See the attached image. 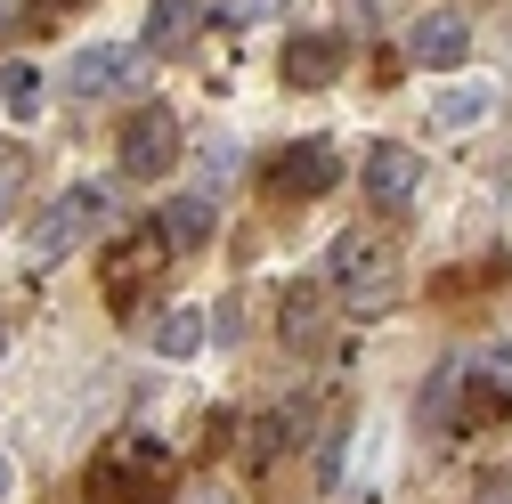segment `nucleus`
<instances>
[{
	"label": "nucleus",
	"instance_id": "nucleus-24",
	"mask_svg": "<svg viewBox=\"0 0 512 504\" xmlns=\"http://www.w3.org/2000/svg\"><path fill=\"white\" fill-rule=\"evenodd\" d=\"M66 9H82V0H33V17H66Z\"/></svg>",
	"mask_w": 512,
	"mask_h": 504
},
{
	"label": "nucleus",
	"instance_id": "nucleus-12",
	"mask_svg": "<svg viewBox=\"0 0 512 504\" xmlns=\"http://www.w3.org/2000/svg\"><path fill=\"white\" fill-rule=\"evenodd\" d=\"M196 33H204V9L196 0H155L147 9V57H171V49H196Z\"/></svg>",
	"mask_w": 512,
	"mask_h": 504
},
{
	"label": "nucleus",
	"instance_id": "nucleus-27",
	"mask_svg": "<svg viewBox=\"0 0 512 504\" xmlns=\"http://www.w3.org/2000/svg\"><path fill=\"white\" fill-rule=\"evenodd\" d=\"M0 350H9V334H0Z\"/></svg>",
	"mask_w": 512,
	"mask_h": 504
},
{
	"label": "nucleus",
	"instance_id": "nucleus-1",
	"mask_svg": "<svg viewBox=\"0 0 512 504\" xmlns=\"http://www.w3.org/2000/svg\"><path fill=\"white\" fill-rule=\"evenodd\" d=\"M171 472H179L171 448L122 431V439H106V456H98V472H90V496H98V504H171Z\"/></svg>",
	"mask_w": 512,
	"mask_h": 504
},
{
	"label": "nucleus",
	"instance_id": "nucleus-23",
	"mask_svg": "<svg viewBox=\"0 0 512 504\" xmlns=\"http://www.w3.org/2000/svg\"><path fill=\"white\" fill-rule=\"evenodd\" d=\"M25 9H33V0H0V33H9V25L25 17Z\"/></svg>",
	"mask_w": 512,
	"mask_h": 504
},
{
	"label": "nucleus",
	"instance_id": "nucleus-26",
	"mask_svg": "<svg viewBox=\"0 0 512 504\" xmlns=\"http://www.w3.org/2000/svg\"><path fill=\"white\" fill-rule=\"evenodd\" d=\"M196 504H236V496H196Z\"/></svg>",
	"mask_w": 512,
	"mask_h": 504
},
{
	"label": "nucleus",
	"instance_id": "nucleus-11",
	"mask_svg": "<svg viewBox=\"0 0 512 504\" xmlns=\"http://www.w3.org/2000/svg\"><path fill=\"white\" fill-rule=\"evenodd\" d=\"M464 17H415V33H407V57H415V66H431V74H447V66H464Z\"/></svg>",
	"mask_w": 512,
	"mask_h": 504
},
{
	"label": "nucleus",
	"instance_id": "nucleus-10",
	"mask_svg": "<svg viewBox=\"0 0 512 504\" xmlns=\"http://www.w3.org/2000/svg\"><path fill=\"white\" fill-rule=\"evenodd\" d=\"M342 66H350V41L342 33H301L285 49V82L293 90H326V82H342Z\"/></svg>",
	"mask_w": 512,
	"mask_h": 504
},
{
	"label": "nucleus",
	"instance_id": "nucleus-7",
	"mask_svg": "<svg viewBox=\"0 0 512 504\" xmlns=\"http://www.w3.org/2000/svg\"><path fill=\"white\" fill-rule=\"evenodd\" d=\"M334 179H342L334 147H326V139H301V147H285V155L269 163V196H277V204H317Z\"/></svg>",
	"mask_w": 512,
	"mask_h": 504
},
{
	"label": "nucleus",
	"instance_id": "nucleus-5",
	"mask_svg": "<svg viewBox=\"0 0 512 504\" xmlns=\"http://www.w3.org/2000/svg\"><path fill=\"white\" fill-rule=\"evenodd\" d=\"M171 163H179V114L139 106L122 122V179H171Z\"/></svg>",
	"mask_w": 512,
	"mask_h": 504
},
{
	"label": "nucleus",
	"instance_id": "nucleus-2",
	"mask_svg": "<svg viewBox=\"0 0 512 504\" xmlns=\"http://www.w3.org/2000/svg\"><path fill=\"white\" fill-rule=\"evenodd\" d=\"M326 277L342 285V301H350V309H382V301H391L399 261H391V244H382V236L350 228V236H334V252H326Z\"/></svg>",
	"mask_w": 512,
	"mask_h": 504
},
{
	"label": "nucleus",
	"instance_id": "nucleus-20",
	"mask_svg": "<svg viewBox=\"0 0 512 504\" xmlns=\"http://www.w3.org/2000/svg\"><path fill=\"white\" fill-rule=\"evenodd\" d=\"M285 0H228V25H261V17H277Z\"/></svg>",
	"mask_w": 512,
	"mask_h": 504
},
{
	"label": "nucleus",
	"instance_id": "nucleus-14",
	"mask_svg": "<svg viewBox=\"0 0 512 504\" xmlns=\"http://www.w3.org/2000/svg\"><path fill=\"white\" fill-rule=\"evenodd\" d=\"M488 106H496V82H456V90L431 98V122H439V131H472Z\"/></svg>",
	"mask_w": 512,
	"mask_h": 504
},
{
	"label": "nucleus",
	"instance_id": "nucleus-13",
	"mask_svg": "<svg viewBox=\"0 0 512 504\" xmlns=\"http://www.w3.org/2000/svg\"><path fill=\"white\" fill-rule=\"evenodd\" d=\"M155 228H163V244H171V252H196V244H212L220 212H212V196H171Z\"/></svg>",
	"mask_w": 512,
	"mask_h": 504
},
{
	"label": "nucleus",
	"instance_id": "nucleus-16",
	"mask_svg": "<svg viewBox=\"0 0 512 504\" xmlns=\"http://www.w3.org/2000/svg\"><path fill=\"white\" fill-rule=\"evenodd\" d=\"M163 358H187V350H204V318L196 309H171V318H155V334H147Z\"/></svg>",
	"mask_w": 512,
	"mask_h": 504
},
{
	"label": "nucleus",
	"instance_id": "nucleus-15",
	"mask_svg": "<svg viewBox=\"0 0 512 504\" xmlns=\"http://www.w3.org/2000/svg\"><path fill=\"white\" fill-rule=\"evenodd\" d=\"M285 342H301V350L326 342V293H317V285H293L285 293Z\"/></svg>",
	"mask_w": 512,
	"mask_h": 504
},
{
	"label": "nucleus",
	"instance_id": "nucleus-9",
	"mask_svg": "<svg viewBox=\"0 0 512 504\" xmlns=\"http://www.w3.org/2000/svg\"><path fill=\"white\" fill-rule=\"evenodd\" d=\"M358 179H366V196L374 204H415V179H423V163H415V147H399V139H374L366 147V163H358Z\"/></svg>",
	"mask_w": 512,
	"mask_h": 504
},
{
	"label": "nucleus",
	"instance_id": "nucleus-19",
	"mask_svg": "<svg viewBox=\"0 0 512 504\" xmlns=\"http://www.w3.org/2000/svg\"><path fill=\"white\" fill-rule=\"evenodd\" d=\"M17 187H25V163L0 155V228H9V212H17Z\"/></svg>",
	"mask_w": 512,
	"mask_h": 504
},
{
	"label": "nucleus",
	"instance_id": "nucleus-28",
	"mask_svg": "<svg viewBox=\"0 0 512 504\" xmlns=\"http://www.w3.org/2000/svg\"><path fill=\"white\" fill-rule=\"evenodd\" d=\"M90 504H98V496H90Z\"/></svg>",
	"mask_w": 512,
	"mask_h": 504
},
{
	"label": "nucleus",
	"instance_id": "nucleus-18",
	"mask_svg": "<svg viewBox=\"0 0 512 504\" xmlns=\"http://www.w3.org/2000/svg\"><path fill=\"white\" fill-rule=\"evenodd\" d=\"M309 464H317V480H334V472H342V407L326 415V431H317V456H309Z\"/></svg>",
	"mask_w": 512,
	"mask_h": 504
},
{
	"label": "nucleus",
	"instance_id": "nucleus-21",
	"mask_svg": "<svg viewBox=\"0 0 512 504\" xmlns=\"http://www.w3.org/2000/svg\"><path fill=\"white\" fill-rule=\"evenodd\" d=\"M472 504H512V464H504V472H488V480L472 488Z\"/></svg>",
	"mask_w": 512,
	"mask_h": 504
},
{
	"label": "nucleus",
	"instance_id": "nucleus-3",
	"mask_svg": "<svg viewBox=\"0 0 512 504\" xmlns=\"http://www.w3.org/2000/svg\"><path fill=\"white\" fill-rule=\"evenodd\" d=\"M98 220H106V187H98V179L66 187V196H49V204L33 212V261H41V269H57V261H66V252L98 228Z\"/></svg>",
	"mask_w": 512,
	"mask_h": 504
},
{
	"label": "nucleus",
	"instance_id": "nucleus-25",
	"mask_svg": "<svg viewBox=\"0 0 512 504\" xmlns=\"http://www.w3.org/2000/svg\"><path fill=\"white\" fill-rule=\"evenodd\" d=\"M9 488H17V464H9V456H0V504H9Z\"/></svg>",
	"mask_w": 512,
	"mask_h": 504
},
{
	"label": "nucleus",
	"instance_id": "nucleus-22",
	"mask_svg": "<svg viewBox=\"0 0 512 504\" xmlns=\"http://www.w3.org/2000/svg\"><path fill=\"white\" fill-rule=\"evenodd\" d=\"M496 277V261H480V269H456V277H439V293H472V285H488Z\"/></svg>",
	"mask_w": 512,
	"mask_h": 504
},
{
	"label": "nucleus",
	"instance_id": "nucleus-4",
	"mask_svg": "<svg viewBox=\"0 0 512 504\" xmlns=\"http://www.w3.org/2000/svg\"><path fill=\"white\" fill-rule=\"evenodd\" d=\"M163 269H171V244H163V228H139V236L106 244V269H98L106 309H139V301L155 293V277H163Z\"/></svg>",
	"mask_w": 512,
	"mask_h": 504
},
{
	"label": "nucleus",
	"instance_id": "nucleus-6",
	"mask_svg": "<svg viewBox=\"0 0 512 504\" xmlns=\"http://www.w3.org/2000/svg\"><path fill=\"white\" fill-rule=\"evenodd\" d=\"M504 415H512V358H488L480 374L456 383V415H447V431H456V439H480V431L504 423Z\"/></svg>",
	"mask_w": 512,
	"mask_h": 504
},
{
	"label": "nucleus",
	"instance_id": "nucleus-8",
	"mask_svg": "<svg viewBox=\"0 0 512 504\" xmlns=\"http://www.w3.org/2000/svg\"><path fill=\"white\" fill-rule=\"evenodd\" d=\"M147 82V49H122V41H90L74 57V90L82 98H114V90H139Z\"/></svg>",
	"mask_w": 512,
	"mask_h": 504
},
{
	"label": "nucleus",
	"instance_id": "nucleus-17",
	"mask_svg": "<svg viewBox=\"0 0 512 504\" xmlns=\"http://www.w3.org/2000/svg\"><path fill=\"white\" fill-rule=\"evenodd\" d=\"M0 106H9V114H41V74L25 66V57L0 66Z\"/></svg>",
	"mask_w": 512,
	"mask_h": 504
}]
</instances>
